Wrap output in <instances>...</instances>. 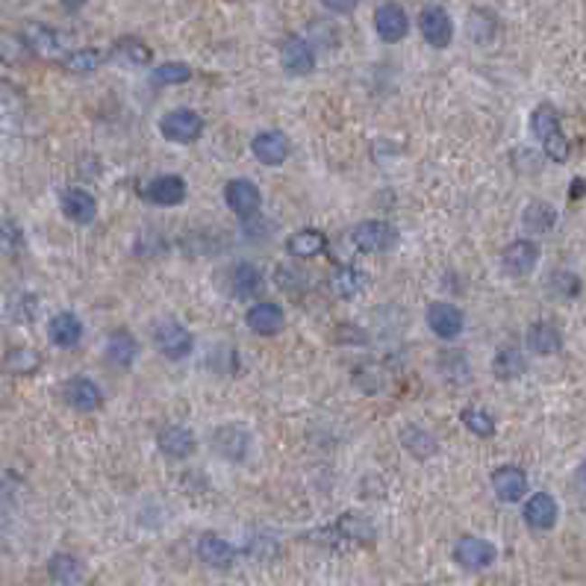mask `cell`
Listing matches in <instances>:
<instances>
[{
	"label": "cell",
	"instance_id": "4dcf8cb0",
	"mask_svg": "<svg viewBox=\"0 0 586 586\" xmlns=\"http://www.w3.org/2000/svg\"><path fill=\"white\" fill-rule=\"evenodd\" d=\"M324 233L321 230H298L289 236L286 242V251L298 259H310V256H319L324 251Z\"/></svg>",
	"mask_w": 586,
	"mask_h": 586
},
{
	"label": "cell",
	"instance_id": "7a4b0ae2",
	"mask_svg": "<svg viewBox=\"0 0 586 586\" xmlns=\"http://www.w3.org/2000/svg\"><path fill=\"white\" fill-rule=\"evenodd\" d=\"M153 345L156 351H160L165 359H186L191 354V348H195V340H191V333L183 321L177 319H160L153 324Z\"/></svg>",
	"mask_w": 586,
	"mask_h": 586
},
{
	"label": "cell",
	"instance_id": "ac0fdd59",
	"mask_svg": "<svg viewBox=\"0 0 586 586\" xmlns=\"http://www.w3.org/2000/svg\"><path fill=\"white\" fill-rule=\"evenodd\" d=\"M60 207L65 212V219H71L74 224H92L98 216V200L86 189H74V186L65 189L60 198Z\"/></svg>",
	"mask_w": 586,
	"mask_h": 586
},
{
	"label": "cell",
	"instance_id": "b9f144b4",
	"mask_svg": "<svg viewBox=\"0 0 586 586\" xmlns=\"http://www.w3.org/2000/svg\"><path fill=\"white\" fill-rule=\"evenodd\" d=\"M572 198H574V200L583 198V180H581V177H574V183H572Z\"/></svg>",
	"mask_w": 586,
	"mask_h": 586
},
{
	"label": "cell",
	"instance_id": "f35d334b",
	"mask_svg": "<svg viewBox=\"0 0 586 586\" xmlns=\"http://www.w3.org/2000/svg\"><path fill=\"white\" fill-rule=\"evenodd\" d=\"M27 44L21 36H15V33H0V60L9 62V65H18V62H24L27 60Z\"/></svg>",
	"mask_w": 586,
	"mask_h": 586
},
{
	"label": "cell",
	"instance_id": "484cf974",
	"mask_svg": "<svg viewBox=\"0 0 586 586\" xmlns=\"http://www.w3.org/2000/svg\"><path fill=\"white\" fill-rule=\"evenodd\" d=\"M139 357V342L130 330H116L107 340V359L116 368H130Z\"/></svg>",
	"mask_w": 586,
	"mask_h": 586
},
{
	"label": "cell",
	"instance_id": "52a82bcc",
	"mask_svg": "<svg viewBox=\"0 0 586 586\" xmlns=\"http://www.w3.org/2000/svg\"><path fill=\"white\" fill-rule=\"evenodd\" d=\"M454 560L469 572H480V569H489L492 563L498 560V548H495L489 539L463 536V539H457V545H454Z\"/></svg>",
	"mask_w": 586,
	"mask_h": 586
},
{
	"label": "cell",
	"instance_id": "8fae6325",
	"mask_svg": "<svg viewBox=\"0 0 586 586\" xmlns=\"http://www.w3.org/2000/svg\"><path fill=\"white\" fill-rule=\"evenodd\" d=\"M245 324L256 336H277L280 330H284V324H286V312H284L280 303L263 301V303H254V307L245 312Z\"/></svg>",
	"mask_w": 586,
	"mask_h": 586
},
{
	"label": "cell",
	"instance_id": "836d02e7",
	"mask_svg": "<svg viewBox=\"0 0 586 586\" xmlns=\"http://www.w3.org/2000/svg\"><path fill=\"white\" fill-rule=\"evenodd\" d=\"M522 221H525L527 230L548 233L557 224V209L551 207V204H543V200H534V204L522 212Z\"/></svg>",
	"mask_w": 586,
	"mask_h": 586
},
{
	"label": "cell",
	"instance_id": "cb8c5ba5",
	"mask_svg": "<svg viewBox=\"0 0 586 586\" xmlns=\"http://www.w3.org/2000/svg\"><path fill=\"white\" fill-rule=\"evenodd\" d=\"M527 348H531L534 354L539 357H551L563 351V333L557 324L551 321H536L527 328Z\"/></svg>",
	"mask_w": 586,
	"mask_h": 586
},
{
	"label": "cell",
	"instance_id": "74e56055",
	"mask_svg": "<svg viewBox=\"0 0 586 586\" xmlns=\"http://www.w3.org/2000/svg\"><path fill=\"white\" fill-rule=\"evenodd\" d=\"M548 286H551V292H554L557 298H578L581 295V289H583V284H581V277L574 274V272H554L551 274V280H548Z\"/></svg>",
	"mask_w": 586,
	"mask_h": 586
},
{
	"label": "cell",
	"instance_id": "4fadbf2b",
	"mask_svg": "<svg viewBox=\"0 0 586 586\" xmlns=\"http://www.w3.org/2000/svg\"><path fill=\"white\" fill-rule=\"evenodd\" d=\"M189 195L186 189V180L177 177V174H163V177H153L148 186H144V198L151 200L156 207H177L183 204Z\"/></svg>",
	"mask_w": 586,
	"mask_h": 586
},
{
	"label": "cell",
	"instance_id": "3957f363",
	"mask_svg": "<svg viewBox=\"0 0 586 586\" xmlns=\"http://www.w3.org/2000/svg\"><path fill=\"white\" fill-rule=\"evenodd\" d=\"M160 133L168 139V142H177V144H191L200 139V133H204V118L198 116L195 109H172L165 112L160 118Z\"/></svg>",
	"mask_w": 586,
	"mask_h": 586
},
{
	"label": "cell",
	"instance_id": "2e32d148",
	"mask_svg": "<svg viewBox=\"0 0 586 586\" xmlns=\"http://www.w3.org/2000/svg\"><path fill=\"white\" fill-rule=\"evenodd\" d=\"M375 30L383 42L395 44L410 33V21L407 13L398 6V4H383L377 13H375Z\"/></svg>",
	"mask_w": 586,
	"mask_h": 586
},
{
	"label": "cell",
	"instance_id": "e0dca14e",
	"mask_svg": "<svg viewBox=\"0 0 586 586\" xmlns=\"http://www.w3.org/2000/svg\"><path fill=\"white\" fill-rule=\"evenodd\" d=\"M557 516H560L557 501L548 492H536L525 501V522L534 531H551L557 525Z\"/></svg>",
	"mask_w": 586,
	"mask_h": 586
},
{
	"label": "cell",
	"instance_id": "ba28073f",
	"mask_svg": "<svg viewBox=\"0 0 586 586\" xmlns=\"http://www.w3.org/2000/svg\"><path fill=\"white\" fill-rule=\"evenodd\" d=\"M224 200H228V207L239 219H251V216H256V212H259L263 195H259V189H256L254 180L236 177V180H230L228 186H224Z\"/></svg>",
	"mask_w": 586,
	"mask_h": 586
},
{
	"label": "cell",
	"instance_id": "277c9868",
	"mask_svg": "<svg viewBox=\"0 0 586 586\" xmlns=\"http://www.w3.org/2000/svg\"><path fill=\"white\" fill-rule=\"evenodd\" d=\"M351 245L366 254H383L398 245V230L389 221H363L351 230Z\"/></svg>",
	"mask_w": 586,
	"mask_h": 586
},
{
	"label": "cell",
	"instance_id": "8d00e7d4",
	"mask_svg": "<svg viewBox=\"0 0 586 586\" xmlns=\"http://www.w3.org/2000/svg\"><path fill=\"white\" fill-rule=\"evenodd\" d=\"M191 80V65L186 62H165L160 69L151 71V83L153 86H180Z\"/></svg>",
	"mask_w": 586,
	"mask_h": 586
},
{
	"label": "cell",
	"instance_id": "ffe728a7",
	"mask_svg": "<svg viewBox=\"0 0 586 586\" xmlns=\"http://www.w3.org/2000/svg\"><path fill=\"white\" fill-rule=\"evenodd\" d=\"M156 445L165 457L172 460H186L191 451H195V433L183 424H165L160 436H156Z\"/></svg>",
	"mask_w": 586,
	"mask_h": 586
},
{
	"label": "cell",
	"instance_id": "d6986e66",
	"mask_svg": "<svg viewBox=\"0 0 586 586\" xmlns=\"http://www.w3.org/2000/svg\"><path fill=\"white\" fill-rule=\"evenodd\" d=\"M48 333H51V342L56 345V348H77L80 345V340H83V321H80V315L77 312H56L53 319H51V324H48Z\"/></svg>",
	"mask_w": 586,
	"mask_h": 586
},
{
	"label": "cell",
	"instance_id": "30bf717a",
	"mask_svg": "<svg viewBox=\"0 0 586 586\" xmlns=\"http://www.w3.org/2000/svg\"><path fill=\"white\" fill-rule=\"evenodd\" d=\"M419 30H422L424 42L431 44V48H436V51L448 48L451 39H454V24H451V15L445 13L442 6H427V9H422V15H419Z\"/></svg>",
	"mask_w": 586,
	"mask_h": 586
},
{
	"label": "cell",
	"instance_id": "6da1fadb",
	"mask_svg": "<svg viewBox=\"0 0 586 586\" xmlns=\"http://www.w3.org/2000/svg\"><path fill=\"white\" fill-rule=\"evenodd\" d=\"M531 133H534V139L543 144V151H545V156L551 163H566L569 160L572 144L566 139V133H563L557 109L551 104H539L531 112Z\"/></svg>",
	"mask_w": 586,
	"mask_h": 586
},
{
	"label": "cell",
	"instance_id": "9a60e30c",
	"mask_svg": "<svg viewBox=\"0 0 586 586\" xmlns=\"http://www.w3.org/2000/svg\"><path fill=\"white\" fill-rule=\"evenodd\" d=\"M492 489L504 504H518L527 495V475L518 466H501L492 471Z\"/></svg>",
	"mask_w": 586,
	"mask_h": 586
},
{
	"label": "cell",
	"instance_id": "7c38bea8",
	"mask_svg": "<svg viewBox=\"0 0 586 586\" xmlns=\"http://www.w3.org/2000/svg\"><path fill=\"white\" fill-rule=\"evenodd\" d=\"M280 65L284 71L292 77H307L315 69V53H312V44L303 42L301 36H289L280 48Z\"/></svg>",
	"mask_w": 586,
	"mask_h": 586
},
{
	"label": "cell",
	"instance_id": "603a6c76",
	"mask_svg": "<svg viewBox=\"0 0 586 586\" xmlns=\"http://www.w3.org/2000/svg\"><path fill=\"white\" fill-rule=\"evenodd\" d=\"M198 557L212 569H230L236 560V548L216 534H204L198 539Z\"/></svg>",
	"mask_w": 586,
	"mask_h": 586
},
{
	"label": "cell",
	"instance_id": "d590c367",
	"mask_svg": "<svg viewBox=\"0 0 586 586\" xmlns=\"http://www.w3.org/2000/svg\"><path fill=\"white\" fill-rule=\"evenodd\" d=\"M42 357L33 351V348H13L6 357H4V368L13 371V375H33L39 368Z\"/></svg>",
	"mask_w": 586,
	"mask_h": 586
},
{
	"label": "cell",
	"instance_id": "d6a6232c",
	"mask_svg": "<svg viewBox=\"0 0 586 586\" xmlns=\"http://www.w3.org/2000/svg\"><path fill=\"white\" fill-rule=\"evenodd\" d=\"M60 62L69 74H92V71H98V65L104 62V53L95 51V48H80V51L65 53Z\"/></svg>",
	"mask_w": 586,
	"mask_h": 586
},
{
	"label": "cell",
	"instance_id": "7bdbcfd3",
	"mask_svg": "<svg viewBox=\"0 0 586 586\" xmlns=\"http://www.w3.org/2000/svg\"><path fill=\"white\" fill-rule=\"evenodd\" d=\"M60 4H62L65 9H80L86 0H60Z\"/></svg>",
	"mask_w": 586,
	"mask_h": 586
},
{
	"label": "cell",
	"instance_id": "44dd1931",
	"mask_svg": "<svg viewBox=\"0 0 586 586\" xmlns=\"http://www.w3.org/2000/svg\"><path fill=\"white\" fill-rule=\"evenodd\" d=\"M398 439H401L404 451L413 454L415 460H431L439 454V439L431 431H424L422 424H404Z\"/></svg>",
	"mask_w": 586,
	"mask_h": 586
},
{
	"label": "cell",
	"instance_id": "9c48e42d",
	"mask_svg": "<svg viewBox=\"0 0 586 586\" xmlns=\"http://www.w3.org/2000/svg\"><path fill=\"white\" fill-rule=\"evenodd\" d=\"M539 245L531 242V239H516L504 247V254H501V265H504V272L507 274H513V277H527L534 272V268L539 265Z\"/></svg>",
	"mask_w": 586,
	"mask_h": 586
},
{
	"label": "cell",
	"instance_id": "d4e9b609",
	"mask_svg": "<svg viewBox=\"0 0 586 586\" xmlns=\"http://www.w3.org/2000/svg\"><path fill=\"white\" fill-rule=\"evenodd\" d=\"M62 395H65V401H69V407L83 410V413L98 410L100 398H104V395H100V389L88 377H71L69 383H65Z\"/></svg>",
	"mask_w": 586,
	"mask_h": 586
},
{
	"label": "cell",
	"instance_id": "8992f818",
	"mask_svg": "<svg viewBox=\"0 0 586 586\" xmlns=\"http://www.w3.org/2000/svg\"><path fill=\"white\" fill-rule=\"evenodd\" d=\"M21 39H24L27 51L39 53V56H53V60H62L65 51H69V42H65L62 33L48 24H39V21H30V24L21 30Z\"/></svg>",
	"mask_w": 586,
	"mask_h": 586
},
{
	"label": "cell",
	"instance_id": "e575fe53",
	"mask_svg": "<svg viewBox=\"0 0 586 586\" xmlns=\"http://www.w3.org/2000/svg\"><path fill=\"white\" fill-rule=\"evenodd\" d=\"M460 422H463V427H466L469 433H475L480 439H489L495 433L492 413H487L483 407H466L463 413H460Z\"/></svg>",
	"mask_w": 586,
	"mask_h": 586
},
{
	"label": "cell",
	"instance_id": "5b68a950",
	"mask_svg": "<svg viewBox=\"0 0 586 586\" xmlns=\"http://www.w3.org/2000/svg\"><path fill=\"white\" fill-rule=\"evenodd\" d=\"M427 328H431L439 340H457L460 333H463L466 328V315L460 307H454V303H448V301H433V303H427Z\"/></svg>",
	"mask_w": 586,
	"mask_h": 586
},
{
	"label": "cell",
	"instance_id": "1f68e13d",
	"mask_svg": "<svg viewBox=\"0 0 586 586\" xmlns=\"http://www.w3.org/2000/svg\"><path fill=\"white\" fill-rule=\"evenodd\" d=\"M48 572H51V578L56 583H62V586H71L83 578V563L71 557V554H53L51 563H48Z\"/></svg>",
	"mask_w": 586,
	"mask_h": 586
},
{
	"label": "cell",
	"instance_id": "f546056e",
	"mask_svg": "<svg viewBox=\"0 0 586 586\" xmlns=\"http://www.w3.org/2000/svg\"><path fill=\"white\" fill-rule=\"evenodd\" d=\"M263 286V272L254 263H239L230 274V289L236 298H251Z\"/></svg>",
	"mask_w": 586,
	"mask_h": 586
},
{
	"label": "cell",
	"instance_id": "60d3db41",
	"mask_svg": "<svg viewBox=\"0 0 586 586\" xmlns=\"http://www.w3.org/2000/svg\"><path fill=\"white\" fill-rule=\"evenodd\" d=\"M321 4L328 6L330 13H336V15H348V13H354L359 0H321Z\"/></svg>",
	"mask_w": 586,
	"mask_h": 586
},
{
	"label": "cell",
	"instance_id": "ab89813d",
	"mask_svg": "<svg viewBox=\"0 0 586 586\" xmlns=\"http://www.w3.org/2000/svg\"><path fill=\"white\" fill-rule=\"evenodd\" d=\"M24 247V233L15 221H0V251L4 254H18Z\"/></svg>",
	"mask_w": 586,
	"mask_h": 586
},
{
	"label": "cell",
	"instance_id": "f1b7e54d",
	"mask_svg": "<svg viewBox=\"0 0 586 586\" xmlns=\"http://www.w3.org/2000/svg\"><path fill=\"white\" fill-rule=\"evenodd\" d=\"M112 60H118L124 65H133V69H142V65H148L153 60V53L142 39L124 36V39L116 42V48H112Z\"/></svg>",
	"mask_w": 586,
	"mask_h": 586
},
{
	"label": "cell",
	"instance_id": "7402d4cb",
	"mask_svg": "<svg viewBox=\"0 0 586 586\" xmlns=\"http://www.w3.org/2000/svg\"><path fill=\"white\" fill-rule=\"evenodd\" d=\"M212 448L228 460H245L247 448H251V436H247L245 427H219L212 433Z\"/></svg>",
	"mask_w": 586,
	"mask_h": 586
},
{
	"label": "cell",
	"instance_id": "4316f807",
	"mask_svg": "<svg viewBox=\"0 0 586 586\" xmlns=\"http://www.w3.org/2000/svg\"><path fill=\"white\" fill-rule=\"evenodd\" d=\"M330 286H333V292L340 298L351 301V298L363 295V292H366L368 274L363 272V268H357V265H342V268H336V274L330 277Z\"/></svg>",
	"mask_w": 586,
	"mask_h": 586
},
{
	"label": "cell",
	"instance_id": "83f0119b",
	"mask_svg": "<svg viewBox=\"0 0 586 586\" xmlns=\"http://www.w3.org/2000/svg\"><path fill=\"white\" fill-rule=\"evenodd\" d=\"M527 371V363H525V354L518 351V348L513 345H504L498 348V354H495L492 359V375L504 380V383H510V380H518Z\"/></svg>",
	"mask_w": 586,
	"mask_h": 586
},
{
	"label": "cell",
	"instance_id": "5bb4252c",
	"mask_svg": "<svg viewBox=\"0 0 586 586\" xmlns=\"http://www.w3.org/2000/svg\"><path fill=\"white\" fill-rule=\"evenodd\" d=\"M251 153L263 165H284L289 156V139L280 130H263L251 142Z\"/></svg>",
	"mask_w": 586,
	"mask_h": 586
}]
</instances>
